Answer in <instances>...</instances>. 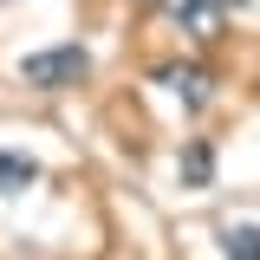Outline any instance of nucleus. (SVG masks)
Here are the masks:
<instances>
[{
  "label": "nucleus",
  "instance_id": "obj_1",
  "mask_svg": "<svg viewBox=\"0 0 260 260\" xmlns=\"http://www.w3.org/2000/svg\"><path fill=\"white\" fill-rule=\"evenodd\" d=\"M91 72V52L85 46H52V52H26L20 59V78H26L32 91H65V85H78Z\"/></svg>",
  "mask_w": 260,
  "mask_h": 260
},
{
  "label": "nucleus",
  "instance_id": "obj_7",
  "mask_svg": "<svg viewBox=\"0 0 260 260\" xmlns=\"http://www.w3.org/2000/svg\"><path fill=\"white\" fill-rule=\"evenodd\" d=\"M215 7H254V0H215Z\"/></svg>",
  "mask_w": 260,
  "mask_h": 260
},
{
  "label": "nucleus",
  "instance_id": "obj_3",
  "mask_svg": "<svg viewBox=\"0 0 260 260\" xmlns=\"http://www.w3.org/2000/svg\"><path fill=\"white\" fill-rule=\"evenodd\" d=\"M176 20H182V32L202 39V46L221 39V7H215V0H176Z\"/></svg>",
  "mask_w": 260,
  "mask_h": 260
},
{
  "label": "nucleus",
  "instance_id": "obj_4",
  "mask_svg": "<svg viewBox=\"0 0 260 260\" xmlns=\"http://www.w3.org/2000/svg\"><path fill=\"white\" fill-rule=\"evenodd\" d=\"M176 169H182V189H208V182H215V150L195 137V143H182V162H176Z\"/></svg>",
  "mask_w": 260,
  "mask_h": 260
},
{
  "label": "nucleus",
  "instance_id": "obj_5",
  "mask_svg": "<svg viewBox=\"0 0 260 260\" xmlns=\"http://www.w3.org/2000/svg\"><path fill=\"white\" fill-rule=\"evenodd\" d=\"M32 182H39V162L20 156V150H0V195H20Z\"/></svg>",
  "mask_w": 260,
  "mask_h": 260
},
{
  "label": "nucleus",
  "instance_id": "obj_2",
  "mask_svg": "<svg viewBox=\"0 0 260 260\" xmlns=\"http://www.w3.org/2000/svg\"><path fill=\"white\" fill-rule=\"evenodd\" d=\"M156 85H169V91L182 98L189 111H202V104L215 98V78H208L202 65H162V72H156Z\"/></svg>",
  "mask_w": 260,
  "mask_h": 260
},
{
  "label": "nucleus",
  "instance_id": "obj_6",
  "mask_svg": "<svg viewBox=\"0 0 260 260\" xmlns=\"http://www.w3.org/2000/svg\"><path fill=\"white\" fill-rule=\"evenodd\" d=\"M221 247H228V260H260V228L254 221H228Z\"/></svg>",
  "mask_w": 260,
  "mask_h": 260
}]
</instances>
